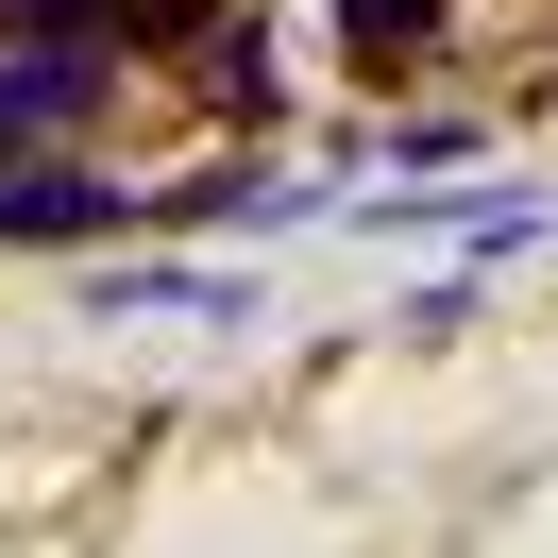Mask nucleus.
Returning <instances> with one entry per match:
<instances>
[{"label":"nucleus","instance_id":"nucleus-1","mask_svg":"<svg viewBox=\"0 0 558 558\" xmlns=\"http://www.w3.org/2000/svg\"><path fill=\"white\" fill-rule=\"evenodd\" d=\"M0 238H119V186L85 153H17L0 170Z\"/></svg>","mask_w":558,"mask_h":558},{"label":"nucleus","instance_id":"nucleus-2","mask_svg":"<svg viewBox=\"0 0 558 558\" xmlns=\"http://www.w3.org/2000/svg\"><path fill=\"white\" fill-rule=\"evenodd\" d=\"M0 51H119L102 0H0Z\"/></svg>","mask_w":558,"mask_h":558}]
</instances>
